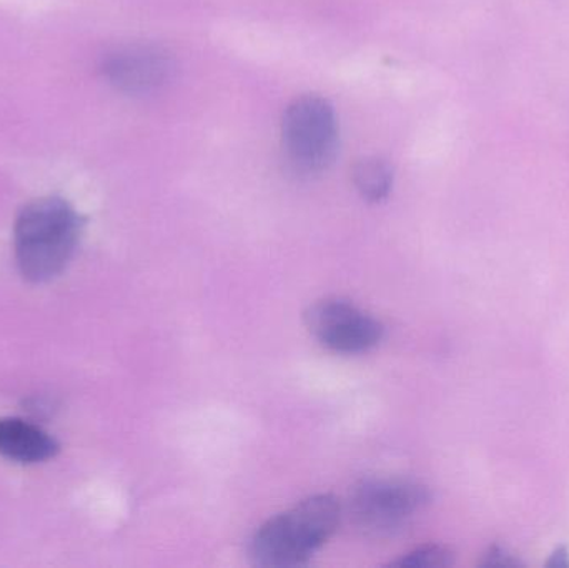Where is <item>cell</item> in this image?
<instances>
[{"label": "cell", "instance_id": "cell-1", "mask_svg": "<svg viewBox=\"0 0 569 568\" xmlns=\"http://www.w3.org/2000/svg\"><path fill=\"white\" fill-rule=\"evenodd\" d=\"M83 219L62 197H40L22 207L13 227L17 267L23 279L46 283L69 266Z\"/></svg>", "mask_w": 569, "mask_h": 568}, {"label": "cell", "instance_id": "cell-2", "mask_svg": "<svg viewBox=\"0 0 569 568\" xmlns=\"http://www.w3.org/2000/svg\"><path fill=\"white\" fill-rule=\"evenodd\" d=\"M340 520L341 504L337 497H308L257 529L249 544L250 560L263 568L308 566L335 536Z\"/></svg>", "mask_w": 569, "mask_h": 568}, {"label": "cell", "instance_id": "cell-3", "mask_svg": "<svg viewBox=\"0 0 569 568\" xmlns=\"http://www.w3.org/2000/svg\"><path fill=\"white\" fill-rule=\"evenodd\" d=\"M288 163L300 176L325 172L338 150V122L333 107L318 96H303L287 107L282 122Z\"/></svg>", "mask_w": 569, "mask_h": 568}, {"label": "cell", "instance_id": "cell-4", "mask_svg": "<svg viewBox=\"0 0 569 568\" xmlns=\"http://www.w3.org/2000/svg\"><path fill=\"white\" fill-rule=\"evenodd\" d=\"M430 502L427 487L405 479H368L348 500L351 520L365 536L387 539L410 526Z\"/></svg>", "mask_w": 569, "mask_h": 568}, {"label": "cell", "instance_id": "cell-5", "mask_svg": "<svg viewBox=\"0 0 569 568\" xmlns=\"http://www.w3.org/2000/svg\"><path fill=\"white\" fill-rule=\"evenodd\" d=\"M305 323L321 346L345 356L375 349L385 333L380 320L341 299L318 300L305 313Z\"/></svg>", "mask_w": 569, "mask_h": 568}, {"label": "cell", "instance_id": "cell-6", "mask_svg": "<svg viewBox=\"0 0 569 568\" xmlns=\"http://www.w3.org/2000/svg\"><path fill=\"white\" fill-rule=\"evenodd\" d=\"M102 73L120 92L147 96L173 79L176 60L162 47L143 43L120 47L106 56Z\"/></svg>", "mask_w": 569, "mask_h": 568}, {"label": "cell", "instance_id": "cell-7", "mask_svg": "<svg viewBox=\"0 0 569 568\" xmlns=\"http://www.w3.org/2000/svg\"><path fill=\"white\" fill-rule=\"evenodd\" d=\"M60 446L49 432L19 417L0 419V456L17 464H40L53 459Z\"/></svg>", "mask_w": 569, "mask_h": 568}, {"label": "cell", "instance_id": "cell-8", "mask_svg": "<svg viewBox=\"0 0 569 568\" xmlns=\"http://www.w3.org/2000/svg\"><path fill=\"white\" fill-rule=\"evenodd\" d=\"M353 182L365 200L381 202L393 187V169L387 160L367 157L355 166Z\"/></svg>", "mask_w": 569, "mask_h": 568}, {"label": "cell", "instance_id": "cell-9", "mask_svg": "<svg viewBox=\"0 0 569 568\" xmlns=\"http://www.w3.org/2000/svg\"><path fill=\"white\" fill-rule=\"evenodd\" d=\"M453 554L443 546H423L388 564L397 568H447L453 566Z\"/></svg>", "mask_w": 569, "mask_h": 568}, {"label": "cell", "instance_id": "cell-10", "mask_svg": "<svg viewBox=\"0 0 569 568\" xmlns=\"http://www.w3.org/2000/svg\"><path fill=\"white\" fill-rule=\"evenodd\" d=\"M518 566H520V562L513 556H510L507 550L500 549V547L490 549V552L485 556L483 560V567L511 568Z\"/></svg>", "mask_w": 569, "mask_h": 568}, {"label": "cell", "instance_id": "cell-11", "mask_svg": "<svg viewBox=\"0 0 569 568\" xmlns=\"http://www.w3.org/2000/svg\"><path fill=\"white\" fill-rule=\"evenodd\" d=\"M547 566L550 568H569V550L567 547H558L548 560Z\"/></svg>", "mask_w": 569, "mask_h": 568}]
</instances>
